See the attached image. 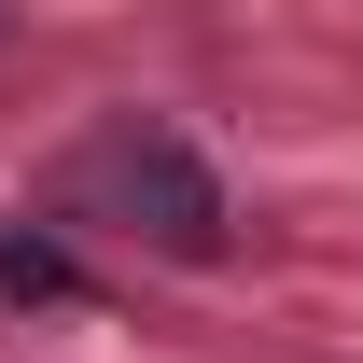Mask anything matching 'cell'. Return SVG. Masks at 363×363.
Returning <instances> with one entry per match:
<instances>
[]
</instances>
